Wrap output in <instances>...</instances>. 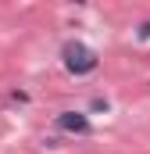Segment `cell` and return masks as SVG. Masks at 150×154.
I'll use <instances>...</instances> for the list:
<instances>
[{
  "label": "cell",
  "mask_w": 150,
  "mask_h": 154,
  "mask_svg": "<svg viewBox=\"0 0 150 154\" xmlns=\"http://www.w3.org/2000/svg\"><path fill=\"white\" fill-rule=\"evenodd\" d=\"M140 36H143V39H150V22H143V25H140Z\"/></svg>",
  "instance_id": "3957f363"
},
{
  "label": "cell",
  "mask_w": 150,
  "mask_h": 154,
  "mask_svg": "<svg viewBox=\"0 0 150 154\" xmlns=\"http://www.w3.org/2000/svg\"><path fill=\"white\" fill-rule=\"evenodd\" d=\"M57 129L61 133H75V136H86L93 125H89V118L82 115V111H61L57 115Z\"/></svg>",
  "instance_id": "7a4b0ae2"
},
{
  "label": "cell",
  "mask_w": 150,
  "mask_h": 154,
  "mask_svg": "<svg viewBox=\"0 0 150 154\" xmlns=\"http://www.w3.org/2000/svg\"><path fill=\"white\" fill-rule=\"evenodd\" d=\"M61 57H64V68H68L72 75H89V72H97V65H100L97 50H89L86 43H64Z\"/></svg>",
  "instance_id": "6da1fadb"
}]
</instances>
